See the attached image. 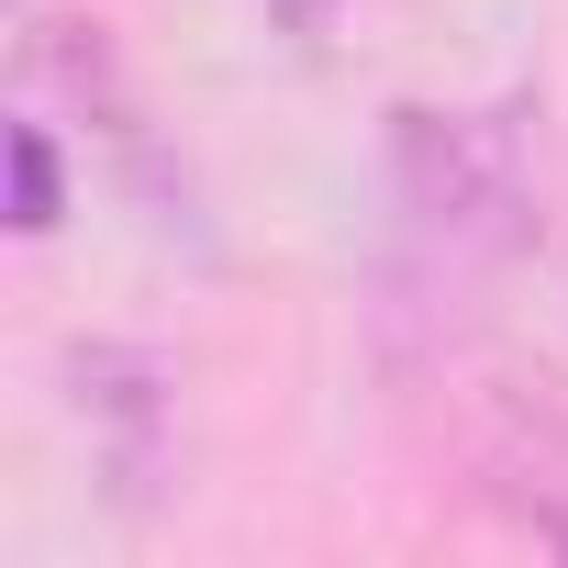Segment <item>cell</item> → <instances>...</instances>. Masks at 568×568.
<instances>
[{
    "label": "cell",
    "instance_id": "6da1fadb",
    "mask_svg": "<svg viewBox=\"0 0 568 568\" xmlns=\"http://www.w3.org/2000/svg\"><path fill=\"white\" fill-rule=\"evenodd\" d=\"M390 201H402V278L479 291L535 245V156L524 112H390Z\"/></svg>",
    "mask_w": 568,
    "mask_h": 568
},
{
    "label": "cell",
    "instance_id": "7a4b0ae2",
    "mask_svg": "<svg viewBox=\"0 0 568 568\" xmlns=\"http://www.w3.org/2000/svg\"><path fill=\"white\" fill-rule=\"evenodd\" d=\"M0 145H12V234H57V212H68V168H57V134H45V123H12Z\"/></svg>",
    "mask_w": 568,
    "mask_h": 568
},
{
    "label": "cell",
    "instance_id": "3957f363",
    "mask_svg": "<svg viewBox=\"0 0 568 568\" xmlns=\"http://www.w3.org/2000/svg\"><path fill=\"white\" fill-rule=\"evenodd\" d=\"M278 12H291V23H324V12H335V0H278Z\"/></svg>",
    "mask_w": 568,
    "mask_h": 568
}]
</instances>
